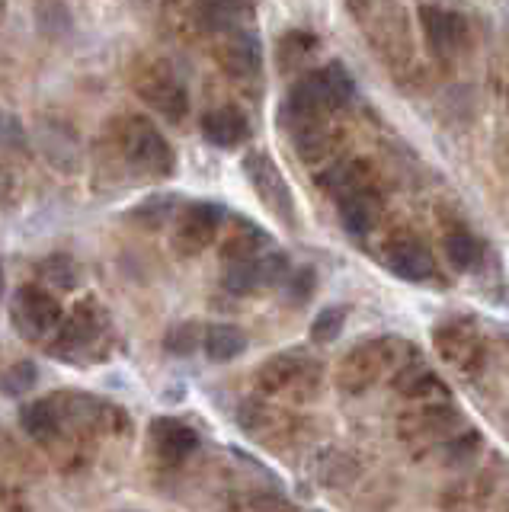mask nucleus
Wrapping results in <instances>:
<instances>
[{
    "label": "nucleus",
    "mask_w": 509,
    "mask_h": 512,
    "mask_svg": "<svg viewBox=\"0 0 509 512\" xmlns=\"http://www.w3.org/2000/svg\"><path fill=\"white\" fill-rule=\"evenodd\" d=\"M436 349L445 362H452L458 368H468L471 362L481 359L484 343H481V333H477L474 320L468 317H452L445 324L436 327Z\"/></svg>",
    "instance_id": "11"
},
{
    "label": "nucleus",
    "mask_w": 509,
    "mask_h": 512,
    "mask_svg": "<svg viewBox=\"0 0 509 512\" xmlns=\"http://www.w3.org/2000/svg\"><path fill=\"white\" fill-rule=\"evenodd\" d=\"M135 90H138L141 100H145L151 109L161 112V116H167L170 122H180L189 112L186 87L170 71H161V68L145 71L135 80Z\"/></svg>",
    "instance_id": "8"
},
{
    "label": "nucleus",
    "mask_w": 509,
    "mask_h": 512,
    "mask_svg": "<svg viewBox=\"0 0 509 512\" xmlns=\"http://www.w3.org/2000/svg\"><path fill=\"white\" fill-rule=\"evenodd\" d=\"M225 45V68L234 77H257L263 71V45L257 39V32H250L244 26H237L228 32Z\"/></svg>",
    "instance_id": "15"
},
{
    "label": "nucleus",
    "mask_w": 509,
    "mask_h": 512,
    "mask_svg": "<svg viewBox=\"0 0 509 512\" xmlns=\"http://www.w3.org/2000/svg\"><path fill=\"white\" fill-rule=\"evenodd\" d=\"M119 151L125 167L135 176H148V180H167L177 170V157H173L170 141L161 135V128L148 122L145 116H129L119 128Z\"/></svg>",
    "instance_id": "2"
},
{
    "label": "nucleus",
    "mask_w": 509,
    "mask_h": 512,
    "mask_svg": "<svg viewBox=\"0 0 509 512\" xmlns=\"http://www.w3.org/2000/svg\"><path fill=\"white\" fill-rule=\"evenodd\" d=\"M397 391H401L404 397H433L442 391V381L436 372H429L426 365H407L401 375H397Z\"/></svg>",
    "instance_id": "22"
},
{
    "label": "nucleus",
    "mask_w": 509,
    "mask_h": 512,
    "mask_svg": "<svg viewBox=\"0 0 509 512\" xmlns=\"http://www.w3.org/2000/svg\"><path fill=\"white\" fill-rule=\"evenodd\" d=\"M39 279H42V285H52V288H61V292H65V288H74L81 282V269H77L71 256L55 253V256H45L39 263Z\"/></svg>",
    "instance_id": "24"
},
{
    "label": "nucleus",
    "mask_w": 509,
    "mask_h": 512,
    "mask_svg": "<svg viewBox=\"0 0 509 512\" xmlns=\"http://www.w3.org/2000/svg\"><path fill=\"white\" fill-rule=\"evenodd\" d=\"M282 285H285V295H289V301L301 308V304H308L314 298V292H317V272L311 266H301L298 272H289Z\"/></svg>",
    "instance_id": "28"
},
{
    "label": "nucleus",
    "mask_w": 509,
    "mask_h": 512,
    "mask_svg": "<svg viewBox=\"0 0 509 512\" xmlns=\"http://www.w3.org/2000/svg\"><path fill=\"white\" fill-rule=\"evenodd\" d=\"M391 346H394V340L381 336V340H369V343H362L349 352V356L343 359V368H340L343 388L362 391V388H369L372 381H378V375L385 372L388 362H391Z\"/></svg>",
    "instance_id": "9"
},
{
    "label": "nucleus",
    "mask_w": 509,
    "mask_h": 512,
    "mask_svg": "<svg viewBox=\"0 0 509 512\" xmlns=\"http://www.w3.org/2000/svg\"><path fill=\"white\" fill-rule=\"evenodd\" d=\"M202 324H196V320H183V324L170 327L167 336H164V349L170 352V356H193V352L202 346Z\"/></svg>",
    "instance_id": "26"
},
{
    "label": "nucleus",
    "mask_w": 509,
    "mask_h": 512,
    "mask_svg": "<svg viewBox=\"0 0 509 512\" xmlns=\"http://www.w3.org/2000/svg\"><path fill=\"white\" fill-rule=\"evenodd\" d=\"M0 144H23V125L0 109Z\"/></svg>",
    "instance_id": "30"
},
{
    "label": "nucleus",
    "mask_w": 509,
    "mask_h": 512,
    "mask_svg": "<svg viewBox=\"0 0 509 512\" xmlns=\"http://www.w3.org/2000/svg\"><path fill=\"white\" fill-rule=\"evenodd\" d=\"M202 138L215 144V148H241V144L250 138V122L237 106H215L209 112H202L199 119Z\"/></svg>",
    "instance_id": "13"
},
{
    "label": "nucleus",
    "mask_w": 509,
    "mask_h": 512,
    "mask_svg": "<svg viewBox=\"0 0 509 512\" xmlns=\"http://www.w3.org/2000/svg\"><path fill=\"white\" fill-rule=\"evenodd\" d=\"M442 247H445V260L458 272H474L484 263V244L471 231H452Z\"/></svg>",
    "instance_id": "19"
},
{
    "label": "nucleus",
    "mask_w": 509,
    "mask_h": 512,
    "mask_svg": "<svg viewBox=\"0 0 509 512\" xmlns=\"http://www.w3.org/2000/svg\"><path fill=\"white\" fill-rule=\"evenodd\" d=\"M228 218V208L221 202H209V199H199L193 205H186L180 218H177V231H173V247L180 253H199L212 244L218 237L221 224Z\"/></svg>",
    "instance_id": "5"
},
{
    "label": "nucleus",
    "mask_w": 509,
    "mask_h": 512,
    "mask_svg": "<svg viewBox=\"0 0 509 512\" xmlns=\"http://www.w3.org/2000/svg\"><path fill=\"white\" fill-rule=\"evenodd\" d=\"M385 263L397 279L404 282H429L436 276V260L429 253L426 244H420L417 237H401V240H391L385 247Z\"/></svg>",
    "instance_id": "12"
},
{
    "label": "nucleus",
    "mask_w": 509,
    "mask_h": 512,
    "mask_svg": "<svg viewBox=\"0 0 509 512\" xmlns=\"http://www.w3.org/2000/svg\"><path fill=\"white\" fill-rule=\"evenodd\" d=\"M61 320V301L39 282L20 285L10 298V324L23 340H45Z\"/></svg>",
    "instance_id": "4"
},
{
    "label": "nucleus",
    "mask_w": 509,
    "mask_h": 512,
    "mask_svg": "<svg viewBox=\"0 0 509 512\" xmlns=\"http://www.w3.org/2000/svg\"><path fill=\"white\" fill-rule=\"evenodd\" d=\"M202 349L212 362H231L247 352V333L234 324H212L202 330Z\"/></svg>",
    "instance_id": "18"
},
{
    "label": "nucleus",
    "mask_w": 509,
    "mask_h": 512,
    "mask_svg": "<svg viewBox=\"0 0 509 512\" xmlns=\"http://www.w3.org/2000/svg\"><path fill=\"white\" fill-rule=\"evenodd\" d=\"M225 288L231 295H253L266 288V272H263V250L253 256H237V260H225Z\"/></svg>",
    "instance_id": "17"
},
{
    "label": "nucleus",
    "mask_w": 509,
    "mask_h": 512,
    "mask_svg": "<svg viewBox=\"0 0 509 512\" xmlns=\"http://www.w3.org/2000/svg\"><path fill=\"white\" fill-rule=\"evenodd\" d=\"M0 295H4V269H0Z\"/></svg>",
    "instance_id": "31"
},
{
    "label": "nucleus",
    "mask_w": 509,
    "mask_h": 512,
    "mask_svg": "<svg viewBox=\"0 0 509 512\" xmlns=\"http://www.w3.org/2000/svg\"><path fill=\"white\" fill-rule=\"evenodd\" d=\"M20 426L26 436H33L39 442H49L55 439L65 423H61V410L55 404V397H45V400H33L20 410Z\"/></svg>",
    "instance_id": "16"
},
{
    "label": "nucleus",
    "mask_w": 509,
    "mask_h": 512,
    "mask_svg": "<svg viewBox=\"0 0 509 512\" xmlns=\"http://www.w3.org/2000/svg\"><path fill=\"white\" fill-rule=\"evenodd\" d=\"M314 375H317L314 359L305 356L301 349H289V352H279V356H273L260 368L257 384L266 394H282V391L298 388V384H305V381H314Z\"/></svg>",
    "instance_id": "10"
},
{
    "label": "nucleus",
    "mask_w": 509,
    "mask_h": 512,
    "mask_svg": "<svg viewBox=\"0 0 509 512\" xmlns=\"http://www.w3.org/2000/svg\"><path fill=\"white\" fill-rule=\"evenodd\" d=\"M317 74H321V80H324V90L330 96L333 109H343L356 96V80H353V74H349L340 61L324 64V68H317Z\"/></svg>",
    "instance_id": "21"
},
{
    "label": "nucleus",
    "mask_w": 509,
    "mask_h": 512,
    "mask_svg": "<svg viewBox=\"0 0 509 512\" xmlns=\"http://www.w3.org/2000/svg\"><path fill=\"white\" fill-rule=\"evenodd\" d=\"M52 333L55 336L49 343V356L71 365H93L106 359L109 349H113V324H109L103 304L93 298L74 304L71 314L58 320Z\"/></svg>",
    "instance_id": "1"
},
{
    "label": "nucleus",
    "mask_w": 509,
    "mask_h": 512,
    "mask_svg": "<svg viewBox=\"0 0 509 512\" xmlns=\"http://www.w3.org/2000/svg\"><path fill=\"white\" fill-rule=\"evenodd\" d=\"M241 170L250 180L253 192H257V199L273 212L285 228H298V212H295V196L289 183H285L282 170L276 167V160L269 157L263 148L257 151H247L244 160H241Z\"/></svg>",
    "instance_id": "3"
},
{
    "label": "nucleus",
    "mask_w": 509,
    "mask_h": 512,
    "mask_svg": "<svg viewBox=\"0 0 509 512\" xmlns=\"http://www.w3.org/2000/svg\"><path fill=\"white\" fill-rule=\"evenodd\" d=\"M477 448H481V436L477 432H468V436H455L445 442V458H449L452 464H461L477 455Z\"/></svg>",
    "instance_id": "29"
},
{
    "label": "nucleus",
    "mask_w": 509,
    "mask_h": 512,
    "mask_svg": "<svg viewBox=\"0 0 509 512\" xmlns=\"http://www.w3.org/2000/svg\"><path fill=\"white\" fill-rule=\"evenodd\" d=\"M420 26H423V39L426 48L439 58H452L461 48L468 45L471 29L468 20L458 10L439 7V4H423L420 7Z\"/></svg>",
    "instance_id": "6"
},
{
    "label": "nucleus",
    "mask_w": 509,
    "mask_h": 512,
    "mask_svg": "<svg viewBox=\"0 0 509 512\" xmlns=\"http://www.w3.org/2000/svg\"><path fill=\"white\" fill-rule=\"evenodd\" d=\"M244 0H199V20L212 32H231L241 26Z\"/></svg>",
    "instance_id": "20"
},
{
    "label": "nucleus",
    "mask_w": 509,
    "mask_h": 512,
    "mask_svg": "<svg viewBox=\"0 0 509 512\" xmlns=\"http://www.w3.org/2000/svg\"><path fill=\"white\" fill-rule=\"evenodd\" d=\"M151 442L167 464H183L199 448V432L173 416H157L151 423Z\"/></svg>",
    "instance_id": "14"
},
{
    "label": "nucleus",
    "mask_w": 509,
    "mask_h": 512,
    "mask_svg": "<svg viewBox=\"0 0 509 512\" xmlns=\"http://www.w3.org/2000/svg\"><path fill=\"white\" fill-rule=\"evenodd\" d=\"M36 381H39L36 365L29 359H23V362H13L7 372L0 375V391L17 397V394H26L29 388H36Z\"/></svg>",
    "instance_id": "27"
},
{
    "label": "nucleus",
    "mask_w": 509,
    "mask_h": 512,
    "mask_svg": "<svg viewBox=\"0 0 509 512\" xmlns=\"http://www.w3.org/2000/svg\"><path fill=\"white\" fill-rule=\"evenodd\" d=\"M378 212H381V199L369 186V180H359L337 192V215L349 237H356V240L369 237L378 221Z\"/></svg>",
    "instance_id": "7"
},
{
    "label": "nucleus",
    "mask_w": 509,
    "mask_h": 512,
    "mask_svg": "<svg viewBox=\"0 0 509 512\" xmlns=\"http://www.w3.org/2000/svg\"><path fill=\"white\" fill-rule=\"evenodd\" d=\"M173 205H177V196H151L141 205H135L125 218L138 224V228H164V224L173 218V212H177Z\"/></svg>",
    "instance_id": "23"
},
{
    "label": "nucleus",
    "mask_w": 509,
    "mask_h": 512,
    "mask_svg": "<svg viewBox=\"0 0 509 512\" xmlns=\"http://www.w3.org/2000/svg\"><path fill=\"white\" fill-rule=\"evenodd\" d=\"M349 308L346 304H327L324 311H317V317L311 320V340L314 343H333L346 327Z\"/></svg>",
    "instance_id": "25"
}]
</instances>
